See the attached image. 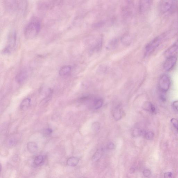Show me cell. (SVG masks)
Returning a JSON list of instances; mask_svg holds the SVG:
<instances>
[{"instance_id":"cell-1","label":"cell","mask_w":178,"mask_h":178,"mask_svg":"<svg viewBox=\"0 0 178 178\" xmlns=\"http://www.w3.org/2000/svg\"><path fill=\"white\" fill-rule=\"evenodd\" d=\"M41 22L40 19L37 18H33L26 25L24 30V35L28 40L35 38L41 31Z\"/></svg>"},{"instance_id":"cell-2","label":"cell","mask_w":178,"mask_h":178,"mask_svg":"<svg viewBox=\"0 0 178 178\" xmlns=\"http://www.w3.org/2000/svg\"><path fill=\"white\" fill-rule=\"evenodd\" d=\"M16 43L17 34L16 31H12L9 34L6 45L3 50V53L9 54L13 52L16 49Z\"/></svg>"},{"instance_id":"cell-3","label":"cell","mask_w":178,"mask_h":178,"mask_svg":"<svg viewBox=\"0 0 178 178\" xmlns=\"http://www.w3.org/2000/svg\"><path fill=\"white\" fill-rule=\"evenodd\" d=\"M164 36L162 35L157 36L147 45L145 48L146 56L151 54L160 45L162 41Z\"/></svg>"},{"instance_id":"cell-4","label":"cell","mask_w":178,"mask_h":178,"mask_svg":"<svg viewBox=\"0 0 178 178\" xmlns=\"http://www.w3.org/2000/svg\"><path fill=\"white\" fill-rule=\"evenodd\" d=\"M171 83L170 77L166 74L162 75L159 80V86L163 92H167L169 89Z\"/></svg>"},{"instance_id":"cell-5","label":"cell","mask_w":178,"mask_h":178,"mask_svg":"<svg viewBox=\"0 0 178 178\" xmlns=\"http://www.w3.org/2000/svg\"><path fill=\"white\" fill-rule=\"evenodd\" d=\"M177 61V58L175 56L168 57L164 63V69L166 71H170L175 65Z\"/></svg>"},{"instance_id":"cell-6","label":"cell","mask_w":178,"mask_h":178,"mask_svg":"<svg viewBox=\"0 0 178 178\" xmlns=\"http://www.w3.org/2000/svg\"><path fill=\"white\" fill-rule=\"evenodd\" d=\"M28 76V72L27 70L24 69L20 71L16 76L17 82L19 84H22L26 81Z\"/></svg>"},{"instance_id":"cell-7","label":"cell","mask_w":178,"mask_h":178,"mask_svg":"<svg viewBox=\"0 0 178 178\" xmlns=\"http://www.w3.org/2000/svg\"><path fill=\"white\" fill-rule=\"evenodd\" d=\"M173 5V1H162L160 4L161 11L163 13H165L170 10Z\"/></svg>"},{"instance_id":"cell-8","label":"cell","mask_w":178,"mask_h":178,"mask_svg":"<svg viewBox=\"0 0 178 178\" xmlns=\"http://www.w3.org/2000/svg\"><path fill=\"white\" fill-rule=\"evenodd\" d=\"M178 49V40L174 44L172 45L170 47H169L166 50L164 53L165 56L167 57H170L175 52L177 51Z\"/></svg>"},{"instance_id":"cell-9","label":"cell","mask_w":178,"mask_h":178,"mask_svg":"<svg viewBox=\"0 0 178 178\" xmlns=\"http://www.w3.org/2000/svg\"><path fill=\"white\" fill-rule=\"evenodd\" d=\"M142 107L144 110L150 112L151 113H155L156 109L155 106L151 102H145L144 103Z\"/></svg>"},{"instance_id":"cell-10","label":"cell","mask_w":178,"mask_h":178,"mask_svg":"<svg viewBox=\"0 0 178 178\" xmlns=\"http://www.w3.org/2000/svg\"><path fill=\"white\" fill-rule=\"evenodd\" d=\"M123 112L121 109L120 107H116L113 110L112 112V115L114 119L117 121L121 119L123 115Z\"/></svg>"},{"instance_id":"cell-11","label":"cell","mask_w":178,"mask_h":178,"mask_svg":"<svg viewBox=\"0 0 178 178\" xmlns=\"http://www.w3.org/2000/svg\"><path fill=\"white\" fill-rule=\"evenodd\" d=\"M72 69V67L70 65H65L62 67L59 70V74L61 76H67L71 73Z\"/></svg>"},{"instance_id":"cell-12","label":"cell","mask_w":178,"mask_h":178,"mask_svg":"<svg viewBox=\"0 0 178 178\" xmlns=\"http://www.w3.org/2000/svg\"><path fill=\"white\" fill-rule=\"evenodd\" d=\"M151 1H142L140 3V11L144 12L149 9L150 6Z\"/></svg>"},{"instance_id":"cell-13","label":"cell","mask_w":178,"mask_h":178,"mask_svg":"<svg viewBox=\"0 0 178 178\" xmlns=\"http://www.w3.org/2000/svg\"><path fill=\"white\" fill-rule=\"evenodd\" d=\"M27 149L30 153H34L38 150V145L35 142H29L27 144Z\"/></svg>"},{"instance_id":"cell-14","label":"cell","mask_w":178,"mask_h":178,"mask_svg":"<svg viewBox=\"0 0 178 178\" xmlns=\"http://www.w3.org/2000/svg\"><path fill=\"white\" fill-rule=\"evenodd\" d=\"M31 99L29 98H26L24 99L20 104V108L22 110H25L27 109L30 104Z\"/></svg>"},{"instance_id":"cell-15","label":"cell","mask_w":178,"mask_h":178,"mask_svg":"<svg viewBox=\"0 0 178 178\" xmlns=\"http://www.w3.org/2000/svg\"><path fill=\"white\" fill-rule=\"evenodd\" d=\"M79 162V159L75 157H71L68 159L67 164L70 166H75L78 164Z\"/></svg>"},{"instance_id":"cell-16","label":"cell","mask_w":178,"mask_h":178,"mask_svg":"<svg viewBox=\"0 0 178 178\" xmlns=\"http://www.w3.org/2000/svg\"><path fill=\"white\" fill-rule=\"evenodd\" d=\"M102 150H98L96 152L95 154L94 155L92 158V160L94 161H97L102 156Z\"/></svg>"},{"instance_id":"cell-17","label":"cell","mask_w":178,"mask_h":178,"mask_svg":"<svg viewBox=\"0 0 178 178\" xmlns=\"http://www.w3.org/2000/svg\"><path fill=\"white\" fill-rule=\"evenodd\" d=\"M44 161V157L43 156L40 155L36 157L34 159V162L35 165H39L42 163Z\"/></svg>"},{"instance_id":"cell-18","label":"cell","mask_w":178,"mask_h":178,"mask_svg":"<svg viewBox=\"0 0 178 178\" xmlns=\"http://www.w3.org/2000/svg\"><path fill=\"white\" fill-rule=\"evenodd\" d=\"M103 104V100L102 99H98L94 103V108L96 109H99L102 106Z\"/></svg>"},{"instance_id":"cell-19","label":"cell","mask_w":178,"mask_h":178,"mask_svg":"<svg viewBox=\"0 0 178 178\" xmlns=\"http://www.w3.org/2000/svg\"><path fill=\"white\" fill-rule=\"evenodd\" d=\"M142 131L138 128H136L133 130L132 132V135L134 137H136L141 135Z\"/></svg>"},{"instance_id":"cell-20","label":"cell","mask_w":178,"mask_h":178,"mask_svg":"<svg viewBox=\"0 0 178 178\" xmlns=\"http://www.w3.org/2000/svg\"><path fill=\"white\" fill-rule=\"evenodd\" d=\"M100 123L98 122H95L92 124V128L94 131H97L100 129Z\"/></svg>"},{"instance_id":"cell-21","label":"cell","mask_w":178,"mask_h":178,"mask_svg":"<svg viewBox=\"0 0 178 178\" xmlns=\"http://www.w3.org/2000/svg\"><path fill=\"white\" fill-rule=\"evenodd\" d=\"M154 136V134L153 133L152 131H149L146 133L145 135V137L147 140H151L153 138Z\"/></svg>"},{"instance_id":"cell-22","label":"cell","mask_w":178,"mask_h":178,"mask_svg":"<svg viewBox=\"0 0 178 178\" xmlns=\"http://www.w3.org/2000/svg\"><path fill=\"white\" fill-rule=\"evenodd\" d=\"M171 122L173 125L174 127L178 131V120L175 118H172L171 120Z\"/></svg>"},{"instance_id":"cell-23","label":"cell","mask_w":178,"mask_h":178,"mask_svg":"<svg viewBox=\"0 0 178 178\" xmlns=\"http://www.w3.org/2000/svg\"><path fill=\"white\" fill-rule=\"evenodd\" d=\"M151 174V172L149 169H146L144 170L143 172V174L145 177H149L150 176Z\"/></svg>"},{"instance_id":"cell-24","label":"cell","mask_w":178,"mask_h":178,"mask_svg":"<svg viewBox=\"0 0 178 178\" xmlns=\"http://www.w3.org/2000/svg\"><path fill=\"white\" fill-rule=\"evenodd\" d=\"M52 133V130L51 128L45 129L44 131V134L46 135H49Z\"/></svg>"},{"instance_id":"cell-25","label":"cell","mask_w":178,"mask_h":178,"mask_svg":"<svg viewBox=\"0 0 178 178\" xmlns=\"http://www.w3.org/2000/svg\"><path fill=\"white\" fill-rule=\"evenodd\" d=\"M173 173L171 172H168L164 174V178H172Z\"/></svg>"},{"instance_id":"cell-26","label":"cell","mask_w":178,"mask_h":178,"mask_svg":"<svg viewBox=\"0 0 178 178\" xmlns=\"http://www.w3.org/2000/svg\"><path fill=\"white\" fill-rule=\"evenodd\" d=\"M107 147L109 149L112 150L113 149L115 148V145L113 143L110 142L107 144Z\"/></svg>"},{"instance_id":"cell-27","label":"cell","mask_w":178,"mask_h":178,"mask_svg":"<svg viewBox=\"0 0 178 178\" xmlns=\"http://www.w3.org/2000/svg\"><path fill=\"white\" fill-rule=\"evenodd\" d=\"M172 105L175 109L178 112V100L174 101Z\"/></svg>"}]
</instances>
